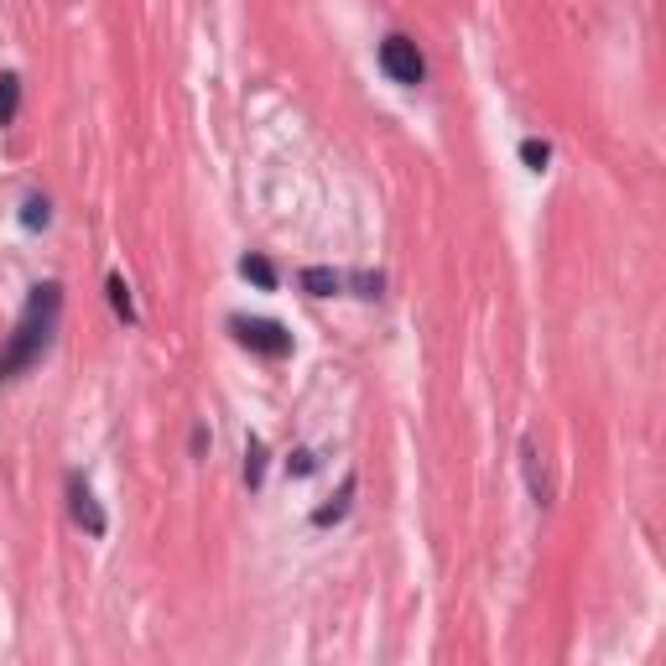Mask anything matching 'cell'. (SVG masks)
<instances>
[{
  "mask_svg": "<svg viewBox=\"0 0 666 666\" xmlns=\"http://www.w3.org/2000/svg\"><path fill=\"white\" fill-rule=\"evenodd\" d=\"M16 110H21V79L16 74H0V131L16 120Z\"/></svg>",
  "mask_w": 666,
  "mask_h": 666,
  "instance_id": "cell-9",
  "label": "cell"
},
{
  "mask_svg": "<svg viewBox=\"0 0 666 666\" xmlns=\"http://www.w3.org/2000/svg\"><path fill=\"white\" fill-rule=\"evenodd\" d=\"M313 469H318V458H313V453H308V448H297L292 458H287V474H292V479H308V474H313Z\"/></svg>",
  "mask_w": 666,
  "mask_h": 666,
  "instance_id": "cell-14",
  "label": "cell"
},
{
  "mask_svg": "<svg viewBox=\"0 0 666 666\" xmlns=\"http://www.w3.org/2000/svg\"><path fill=\"white\" fill-rule=\"evenodd\" d=\"M260 479H266V443H260V437H251V443H245V485H251V490H260Z\"/></svg>",
  "mask_w": 666,
  "mask_h": 666,
  "instance_id": "cell-12",
  "label": "cell"
},
{
  "mask_svg": "<svg viewBox=\"0 0 666 666\" xmlns=\"http://www.w3.org/2000/svg\"><path fill=\"white\" fill-rule=\"evenodd\" d=\"M354 485H359V479H354V474H344V485H338V500H333V506H318V510H313V526H333V521H344V515H349Z\"/></svg>",
  "mask_w": 666,
  "mask_h": 666,
  "instance_id": "cell-6",
  "label": "cell"
},
{
  "mask_svg": "<svg viewBox=\"0 0 666 666\" xmlns=\"http://www.w3.org/2000/svg\"><path fill=\"white\" fill-rule=\"evenodd\" d=\"M230 333H235L245 349L266 354V359H287L292 354V333L281 329L276 318H230Z\"/></svg>",
  "mask_w": 666,
  "mask_h": 666,
  "instance_id": "cell-2",
  "label": "cell"
},
{
  "mask_svg": "<svg viewBox=\"0 0 666 666\" xmlns=\"http://www.w3.org/2000/svg\"><path fill=\"white\" fill-rule=\"evenodd\" d=\"M68 515H74V526H84L89 536H104V531H110V521H104L95 490L84 485L79 474H68Z\"/></svg>",
  "mask_w": 666,
  "mask_h": 666,
  "instance_id": "cell-4",
  "label": "cell"
},
{
  "mask_svg": "<svg viewBox=\"0 0 666 666\" xmlns=\"http://www.w3.org/2000/svg\"><path fill=\"white\" fill-rule=\"evenodd\" d=\"M21 224H26V230H47V224H53V203H47L42 193H26V203H21Z\"/></svg>",
  "mask_w": 666,
  "mask_h": 666,
  "instance_id": "cell-11",
  "label": "cell"
},
{
  "mask_svg": "<svg viewBox=\"0 0 666 666\" xmlns=\"http://www.w3.org/2000/svg\"><path fill=\"white\" fill-rule=\"evenodd\" d=\"M521 162H526L531 173H547V162H552V146L542 136H526L521 141Z\"/></svg>",
  "mask_w": 666,
  "mask_h": 666,
  "instance_id": "cell-13",
  "label": "cell"
},
{
  "mask_svg": "<svg viewBox=\"0 0 666 666\" xmlns=\"http://www.w3.org/2000/svg\"><path fill=\"white\" fill-rule=\"evenodd\" d=\"M104 292H110V308H115L120 323H136V302H131V287H125V276L110 271V281H104Z\"/></svg>",
  "mask_w": 666,
  "mask_h": 666,
  "instance_id": "cell-7",
  "label": "cell"
},
{
  "mask_svg": "<svg viewBox=\"0 0 666 666\" xmlns=\"http://www.w3.org/2000/svg\"><path fill=\"white\" fill-rule=\"evenodd\" d=\"M58 323H63V287L58 281H37L16 318V333L0 349V380H21L26 370H37L47 359V349H53V338H58Z\"/></svg>",
  "mask_w": 666,
  "mask_h": 666,
  "instance_id": "cell-1",
  "label": "cell"
},
{
  "mask_svg": "<svg viewBox=\"0 0 666 666\" xmlns=\"http://www.w3.org/2000/svg\"><path fill=\"white\" fill-rule=\"evenodd\" d=\"M302 292H308V297H344V292H354V271L308 266V271H302Z\"/></svg>",
  "mask_w": 666,
  "mask_h": 666,
  "instance_id": "cell-5",
  "label": "cell"
},
{
  "mask_svg": "<svg viewBox=\"0 0 666 666\" xmlns=\"http://www.w3.org/2000/svg\"><path fill=\"white\" fill-rule=\"evenodd\" d=\"M240 276H245V281H255L260 292H271V287H276V266L266 260V255H245V260H240Z\"/></svg>",
  "mask_w": 666,
  "mask_h": 666,
  "instance_id": "cell-8",
  "label": "cell"
},
{
  "mask_svg": "<svg viewBox=\"0 0 666 666\" xmlns=\"http://www.w3.org/2000/svg\"><path fill=\"white\" fill-rule=\"evenodd\" d=\"M380 68H386V79L391 84H407V89H417V84L428 79V58L417 53L412 37H386L380 42Z\"/></svg>",
  "mask_w": 666,
  "mask_h": 666,
  "instance_id": "cell-3",
  "label": "cell"
},
{
  "mask_svg": "<svg viewBox=\"0 0 666 666\" xmlns=\"http://www.w3.org/2000/svg\"><path fill=\"white\" fill-rule=\"evenodd\" d=\"M521 458H526V479H531V495H536V506H547L552 490H547V474L536 464V443H521Z\"/></svg>",
  "mask_w": 666,
  "mask_h": 666,
  "instance_id": "cell-10",
  "label": "cell"
}]
</instances>
